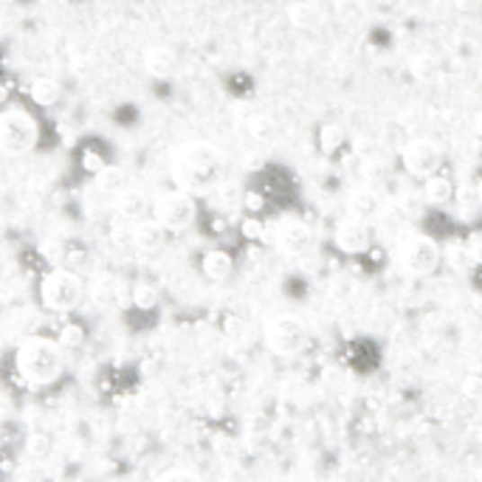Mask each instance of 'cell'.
I'll return each instance as SVG.
<instances>
[{"instance_id": "obj_30", "label": "cell", "mask_w": 482, "mask_h": 482, "mask_svg": "<svg viewBox=\"0 0 482 482\" xmlns=\"http://www.w3.org/2000/svg\"><path fill=\"white\" fill-rule=\"evenodd\" d=\"M474 192H477V201L482 203V175L477 178V183H474Z\"/></svg>"}, {"instance_id": "obj_19", "label": "cell", "mask_w": 482, "mask_h": 482, "mask_svg": "<svg viewBox=\"0 0 482 482\" xmlns=\"http://www.w3.org/2000/svg\"><path fill=\"white\" fill-rule=\"evenodd\" d=\"M96 186L102 192H108V195H119L124 186V170L121 166H116V164H104L102 170L96 173Z\"/></svg>"}, {"instance_id": "obj_22", "label": "cell", "mask_w": 482, "mask_h": 482, "mask_svg": "<svg viewBox=\"0 0 482 482\" xmlns=\"http://www.w3.org/2000/svg\"><path fill=\"white\" fill-rule=\"evenodd\" d=\"M133 305L141 308V310H153L158 305V290L153 285H136L133 288Z\"/></svg>"}, {"instance_id": "obj_13", "label": "cell", "mask_w": 482, "mask_h": 482, "mask_svg": "<svg viewBox=\"0 0 482 482\" xmlns=\"http://www.w3.org/2000/svg\"><path fill=\"white\" fill-rule=\"evenodd\" d=\"M201 274L209 282H226L235 274V257L226 248H209L201 257Z\"/></svg>"}, {"instance_id": "obj_16", "label": "cell", "mask_w": 482, "mask_h": 482, "mask_svg": "<svg viewBox=\"0 0 482 482\" xmlns=\"http://www.w3.org/2000/svg\"><path fill=\"white\" fill-rule=\"evenodd\" d=\"M29 96L37 108H54L62 96V88H59V82L51 79V76H37L29 85Z\"/></svg>"}, {"instance_id": "obj_3", "label": "cell", "mask_w": 482, "mask_h": 482, "mask_svg": "<svg viewBox=\"0 0 482 482\" xmlns=\"http://www.w3.org/2000/svg\"><path fill=\"white\" fill-rule=\"evenodd\" d=\"M333 359L353 379H372L387 367V344L372 333H350L333 350Z\"/></svg>"}, {"instance_id": "obj_20", "label": "cell", "mask_w": 482, "mask_h": 482, "mask_svg": "<svg viewBox=\"0 0 482 482\" xmlns=\"http://www.w3.org/2000/svg\"><path fill=\"white\" fill-rule=\"evenodd\" d=\"M248 133H251V138H254V141L268 144V141H274V136H277V121L271 116H265V113H260V116H254L248 121Z\"/></svg>"}, {"instance_id": "obj_17", "label": "cell", "mask_w": 482, "mask_h": 482, "mask_svg": "<svg viewBox=\"0 0 482 482\" xmlns=\"http://www.w3.org/2000/svg\"><path fill=\"white\" fill-rule=\"evenodd\" d=\"M451 195H454V183L446 175L434 173V175L424 178V198H426V203L443 206V203L451 201Z\"/></svg>"}, {"instance_id": "obj_1", "label": "cell", "mask_w": 482, "mask_h": 482, "mask_svg": "<svg viewBox=\"0 0 482 482\" xmlns=\"http://www.w3.org/2000/svg\"><path fill=\"white\" fill-rule=\"evenodd\" d=\"M175 190L190 195L212 192L223 178V153L209 141H186L170 158Z\"/></svg>"}, {"instance_id": "obj_7", "label": "cell", "mask_w": 482, "mask_h": 482, "mask_svg": "<svg viewBox=\"0 0 482 482\" xmlns=\"http://www.w3.org/2000/svg\"><path fill=\"white\" fill-rule=\"evenodd\" d=\"M443 263V251L432 235H412L401 245V265L409 277H432Z\"/></svg>"}, {"instance_id": "obj_2", "label": "cell", "mask_w": 482, "mask_h": 482, "mask_svg": "<svg viewBox=\"0 0 482 482\" xmlns=\"http://www.w3.org/2000/svg\"><path fill=\"white\" fill-rule=\"evenodd\" d=\"M14 370L20 379L34 387H49L62 379L66 370V350L57 339L49 336H29L14 350Z\"/></svg>"}, {"instance_id": "obj_25", "label": "cell", "mask_w": 482, "mask_h": 482, "mask_svg": "<svg viewBox=\"0 0 482 482\" xmlns=\"http://www.w3.org/2000/svg\"><path fill=\"white\" fill-rule=\"evenodd\" d=\"M156 482H203V479L192 471H186V469H173V471L161 474Z\"/></svg>"}, {"instance_id": "obj_8", "label": "cell", "mask_w": 482, "mask_h": 482, "mask_svg": "<svg viewBox=\"0 0 482 482\" xmlns=\"http://www.w3.org/2000/svg\"><path fill=\"white\" fill-rule=\"evenodd\" d=\"M265 344L277 355H297L308 344V330L297 317H274L265 325Z\"/></svg>"}, {"instance_id": "obj_21", "label": "cell", "mask_w": 482, "mask_h": 482, "mask_svg": "<svg viewBox=\"0 0 482 482\" xmlns=\"http://www.w3.org/2000/svg\"><path fill=\"white\" fill-rule=\"evenodd\" d=\"M319 133H322L319 141H322V150H325V153H336L339 147L344 144V133H342L339 124H325Z\"/></svg>"}, {"instance_id": "obj_10", "label": "cell", "mask_w": 482, "mask_h": 482, "mask_svg": "<svg viewBox=\"0 0 482 482\" xmlns=\"http://www.w3.org/2000/svg\"><path fill=\"white\" fill-rule=\"evenodd\" d=\"M333 243L347 257H364L372 251V228L364 218H342L333 228Z\"/></svg>"}, {"instance_id": "obj_12", "label": "cell", "mask_w": 482, "mask_h": 482, "mask_svg": "<svg viewBox=\"0 0 482 482\" xmlns=\"http://www.w3.org/2000/svg\"><path fill=\"white\" fill-rule=\"evenodd\" d=\"M150 198H147V192L136 190V186H124V190L116 195V215L124 220V223H138L144 220L147 215H150Z\"/></svg>"}, {"instance_id": "obj_18", "label": "cell", "mask_w": 482, "mask_h": 482, "mask_svg": "<svg viewBox=\"0 0 482 482\" xmlns=\"http://www.w3.org/2000/svg\"><path fill=\"white\" fill-rule=\"evenodd\" d=\"M347 203H350V215L353 218H372L375 212H379V195H375L370 186H362V190H353L350 192V198H347Z\"/></svg>"}, {"instance_id": "obj_15", "label": "cell", "mask_w": 482, "mask_h": 482, "mask_svg": "<svg viewBox=\"0 0 482 482\" xmlns=\"http://www.w3.org/2000/svg\"><path fill=\"white\" fill-rule=\"evenodd\" d=\"M164 237H166V228L156 220V218H144L133 226V245L144 254H153L164 245Z\"/></svg>"}, {"instance_id": "obj_4", "label": "cell", "mask_w": 482, "mask_h": 482, "mask_svg": "<svg viewBox=\"0 0 482 482\" xmlns=\"http://www.w3.org/2000/svg\"><path fill=\"white\" fill-rule=\"evenodd\" d=\"M40 302L51 313H74L85 299V282L71 268H54L40 280Z\"/></svg>"}, {"instance_id": "obj_24", "label": "cell", "mask_w": 482, "mask_h": 482, "mask_svg": "<svg viewBox=\"0 0 482 482\" xmlns=\"http://www.w3.org/2000/svg\"><path fill=\"white\" fill-rule=\"evenodd\" d=\"M434 68H437V62H434L432 54H417V57L412 59V74H415V76H421V79L432 76Z\"/></svg>"}, {"instance_id": "obj_26", "label": "cell", "mask_w": 482, "mask_h": 482, "mask_svg": "<svg viewBox=\"0 0 482 482\" xmlns=\"http://www.w3.org/2000/svg\"><path fill=\"white\" fill-rule=\"evenodd\" d=\"M82 166H85V170H91V173L96 175L102 166H104V161H102L99 153H85V158H82Z\"/></svg>"}, {"instance_id": "obj_5", "label": "cell", "mask_w": 482, "mask_h": 482, "mask_svg": "<svg viewBox=\"0 0 482 482\" xmlns=\"http://www.w3.org/2000/svg\"><path fill=\"white\" fill-rule=\"evenodd\" d=\"M40 138L37 119L23 108L0 111V153L4 156H29Z\"/></svg>"}, {"instance_id": "obj_28", "label": "cell", "mask_w": 482, "mask_h": 482, "mask_svg": "<svg viewBox=\"0 0 482 482\" xmlns=\"http://www.w3.org/2000/svg\"><path fill=\"white\" fill-rule=\"evenodd\" d=\"M9 313V302H6V293H0V319Z\"/></svg>"}, {"instance_id": "obj_11", "label": "cell", "mask_w": 482, "mask_h": 482, "mask_svg": "<svg viewBox=\"0 0 482 482\" xmlns=\"http://www.w3.org/2000/svg\"><path fill=\"white\" fill-rule=\"evenodd\" d=\"M274 243L282 254L288 257H302L313 248V232L310 226L299 218H285L280 226H277V235H274Z\"/></svg>"}, {"instance_id": "obj_31", "label": "cell", "mask_w": 482, "mask_h": 482, "mask_svg": "<svg viewBox=\"0 0 482 482\" xmlns=\"http://www.w3.org/2000/svg\"><path fill=\"white\" fill-rule=\"evenodd\" d=\"M477 133H479V136H482V113H479V116H477Z\"/></svg>"}, {"instance_id": "obj_6", "label": "cell", "mask_w": 482, "mask_h": 482, "mask_svg": "<svg viewBox=\"0 0 482 482\" xmlns=\"http://www.w3.org/2000/svg\"><path fill=\"white\" fill-rule=\"evenodd\" d=\"M153 212H156V220L166 228V232L178 235V232H186V228L195 226L198 203H195V195L173 190V192H164L153 203Z\"/></svg>"}, {"instance_id": "obj_9", "label": "cell", "mask_w": 482, "mask_h": 482, "mask_svg": "<svg viewBox=\"0 0 482 482\" xmlns=\"http://www.w3.org/2000/svg\"><path fill=\"white\" fill-rule=\"evenodd\" d=\"M401 164L412 178H429L443 166V147L432 138H412L401 150Z\"/></svg>"}, {"instance_id": "obj_14", "label": "cell", "mask_w": 482, "mask_h": 482, "mask_svg": "<svg viewBox=\"0 0 482 482\" xmlns=\"http://www.w3.org/2000/svg\"><path fill=\"white\" fill-rule=\"evenodd\" d=\"M144 71L153 79H170L178 71V54L166 46H153L144 51Z\"/></svg>"}, {"instance_id": "obj_23", "label": "cell", "mask_w": 482, "mask_h": 482, "mask_svg": "<svg viewBox=\"0 0 482 482\" xmlns=\"http://www.w3.org/2000/svg\"><path fill=\"white\" fill-rule=\"evenodd\" d=\"M57 342L62 344V350H74V347H79L82 342H85V330H82L79 325H66L59 330Z\"/></svg>"}, {"instance_id": "obj_29", "label": "cell", "mask_w": 482, "mask_h": 482, "mask_svg": "<svg viewBox=\"0 0 482 482\" xmlns=\"http://www.w3.org/2000/svg\"><path fill=\"white\" fill-rule=\"evenodd\" d=\"M6 232H9V223H6V218H4V215H0V240L6 237Z\"/></svg>"}, {"instance_id": "obj_27", "label": "cell", "mask_w": 482, "mask_h": 482, "mask_svg": "<svg viewBox=\"0 0 482 482\" xmlns=\"http://www.w3.org/2000/svg\"><path fill=\"white\" fill-rule=\"evenodd\" d=\"M471 285H474V290H479V293H482V263L477 265V271L471 274Z\"/></svg>"}]
</instances>
